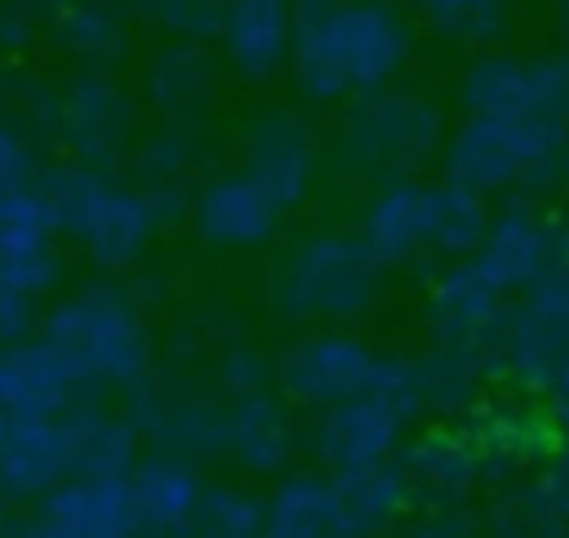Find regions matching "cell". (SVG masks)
<instances>
[{"label":"cell","instance_id":"6da1fadb","mask_svg":"<svg viewBox=\"0 0 569 538\" xmlns=\"http://www.w3.org/2000/svg\"><path fill=\"white\" fill-rule=\"evenodd\" d=\"M409 58V27L382 0H325L293 18L289 76L311 102L378 93Z\"/></svg>","mask_w":569,"mask_h":538},{"label":"cell","instance_id":"7a4b0ae2","mask_svg":"<svg viewBox=\"0 0 569 538\" xmlns=\"http://www.w3.org/2000/svg\"><path fill=\"white\" fill-rule=\"evenodd\" d=\"M44 191H49L58 231L71 236L107 271L133 267L160 227L147 191L120 182L116 173L62 165L44 173Z\"/></svg>","mask_w":569,"mask_h":538},{"label":"cell","instance_id":"3957f363","mask_svg":"<svg viewBox=\"0 0 569 538\" xmlns=\"http://www.w3.org/2000/svg\"><path fill=\"white\" fill-rule=\"evenodd\" d=\"M44 342L58 347L80 382L133 387L151 365V333L138 307L107 285H89L62 298L44 316Z\"/></svg>","mask_w":569,"mask_h":538},{"label":"cell","instance_id":"277c9868","mask_svg":"<svg viewBox=\"0 0 569 538\" xmlns=\"http://www.w3.org/2000/svg\"><path fill=\"white\" fill-rule=\"evenodd\" d=\"M418 405H422V373L405 360L378 356L369 391L333 409H320V422L311 431L316 458L329 467V476H356V471L387 467Z\"/></svg>","mask_w":569,"mask_h":538},{"label":"cell","instance_id":"5b68a950","mask_svg":"<svg viewBox=\"0 0 569 538\" xmlns=\"http://www.w3.org/2000/svg\"><path fill=\"white\" fill-rule=\"evenodd\" d=\"M378 293V258L351 231H316L280 271V307L311 320H351Z\"/></svg>","mask_w":569,"mask_h":538},{"label":"cell","instance_id":"8992f818","mask_svg":"<svg viewBox=\"0 0 569 538\" xmlns=\"http://www.w3.org/2000/svg\"><path fill=\"white\" fill-rule=\"evenodd\" d=\"M53 133L71 151V165L93 173H116L133 142V98L111 71H84L58 93Z\"/></svg>","mask_w":569,"mask_h":538},{"label":"cell","instance_id":"52a82bcc","mask_svg":"<svg viewBox=\"0 0 569 538\" xmlns=\"http://www.w3.org/2000/svg\"><path fill=\"white\" fill-rule=\"evenodd\" d=\"M440 133V116L431 102L409 98V93H369L351 111L342 129V151L360 169H409L418 165Z\"/></svg>","mask_w":569,"mask_h":538},{"label":"cell","instance_id":"ba28073f","mask_svg":"<svg viewBox=\"0 0 569 538\" xmlns=\"http://www.w3.org/2000/svg\"><path fill=\"white\" fill-rule=\"evenodd\" d=\"M551 138H556L551 120H485V116H471L445 151L449 182H458L476 196L489 191V187H502L520 169L542 160L551 151Z\"/></svg>","mask_w":569,"mask_h":538},{"label":"cell","instance_id":"9c48e42d","mask_svg":"<svg viewBox=\"0 0 569 538\" xmlns=\"http://www.w3.org/2000/svg\"><path fill=\"white\" fill-rule=\"evenodd\" d=\"M378 369V356L351 338V333H311L302 338L276 369L280 387L289 400L311 405V409H333L342 400H356L369 391Z\"/></svg>","mask_w":569,"mask_h":538},{"label":"cell","instance_id":"30bf717a","mask_svg":"<svg viewBox=\"0 0 569 538\" xmlns=\"http://www.w3.org/2000/svg\"><path fill=\"white\" fill-rule=\"evenodd\" d=\"M18 538H138L129 480L71 476L40 498Z\"/></svg>","mask_w":569,"mask_h":538},{"label":"cell","instance_id":"8fae6325","mask_svg":"<svg viewBox=\"0 0 569 538\" xmlns=\"http://www.w3.org/2000/svg\"><path fill=\"white\" fill-rule=\"evenodd\" d=\"M240 156H244V178L258 182L280 209H293L307 200L311 182H316V138L307 133V124L289 111H267L258 120L244 124L240 138Z\"/></svg>","mask_w":569,"mask_h":538},{"label":"cell","instance_id":"7c38bea8","mask_svg":"<svg viewBox=\"0 0 569 538\" xmlns=\"http://www.w3.org/2000/svg\"><path fill=\"white\" fill-rule=\"evenodd\" d=\"M462 98L485 120H551L565 107V76L547 62L480 58L462 80Z\"/></svg>","mask_w":569,"mask_h":538},{"label":"cell","instance_id":"4fadbf2b","mask_svg":"<svg viewBox=\"0 0 569 538\" xmlns=\"http://www.w3.org/2000/svg\"><path fill=\"white\" fill-rule=\"evenodd\" d=\"M53 236L58 222L44 187L18 200L9 213H0V289L40 302L62 276V253Z\"/></svg>","mask_w":569,"mask_h":538},{"label":"cell","instance_id":"5bb4252c","mask_svg":"<svg viewBox=\"0 0 569 538\" xmlns=\"http://www.w3.org/2000/svg\"><path fill=\"white\" fill-rule=\"evenodd\" d=\"M280 205L249 182L240 169L236 173H218L209 178L196 196H191V222L200 231V240L222 245V249H253L267 245L280 227Z\"/></svg>","mask_w":569,"mask_h":538},{"label":"cell","instance_id":"9a60e30c","mask_svg":"<svg viewBox=\"0 0 569 538\" xmlns=\"http://www.w3.org/2000/svg\"><path fill=\"white\" fill-rule=\"evenodd\" d=\"M80 378L44 338L0 347V414L13 418H62L76 400Z\"/></svg>","mask_w":569,"mask_h":538},{"label":"cell","instance_id":"2e32d148","mask_svg":"<svg viewBox=\"0 0 569 538\" xmlns=\"http://www.w3.org/2000/svg\"><path fill=\"white\" fill-rule=\"evenodd\" d=\"M293 18H298L293 0H231L218 31L231 71L249 84H262L289 71Z\"/></svg>","mask_w":569,"mask_h":538},{"label":"cell","instance_id":"e0dca14e","mask_svg":"<svg viewBox=\"0 0 569 538\" xmlns=\"http://www.w3.org/2000/svg\"><path fill=\"white\" fill-rule=\"evenodd\" d=\"M71 480V445L62 418H4L0 436V494L40 502Z\"/></svg>","mask_w":569,"mask_h":538},{"label":"cell","instance_id":"ac0fdd59","mask_svg":"<svg viewBox=\"0 0 569 538\" xmlns=\"http://www.w3.org/2000/svg\"><path fill=\"white\" fill-rule=\"evenodd\" d=\"M142 93L160 120L196 124L218 98V58L196 40L160 44L142 67Z\"/></svg>","mask_w":569,"mask_h":538},{"label":"cell","instance_id":"d6986e66","mask_svg":"<svg viewBox=\"0 0 569 538\" xmlns=\"http://www.w3.org/2000/svg\"><path fill=\"white\" fill-rule=\"evenodd\" d=\"M129 498H133V516H138V534H187L196 525L200 498H204V480L187 458L173 454H156V458H138V467L129 471Z\"/></svg>","mask_w":569,"mask_h":538},{"label":"cell","instance_id":"ffe728a7","mask_svg":"<svg viewBox=\"0 0 569 538\" xmlns=\"http://www.w3.org/2000/svg\"><path fill=\"white\" fill-rule=\"evenodd\" d=\"M267 534L271 538H347V534H365V525L356 520L338 476L302 471L271 494Z\"/></svg>","mask_w":569,"mask_h":538},{"label":"cell","instance_id":"44dd1931","mask_svg":"<svg viewBox=\"0 0 569 538\" xmlns=\"http://www.w3.org/2000/svg\"><path fill=\"white\" fill-rule=\"evenodd\" d=\"M49 36L53 44L84 62L89 71H111L129 58V13L116 0H58L49 9Z\"/></svg>","mask_w":569,"mask_h":538},{"label":"cell","instance_id":"7402d4cb","mask_svg":"<svg viewBox=\"0 0 569 538\" xmlns=\"http://www.w3.org/2000/svg\"><path fill=\"white\" fill-rule=\"evenodd\" d=\"M222 449L249 471H280L293 454V418L271 391L240 396L222 418Z\"/></svg>","mask_w":569,"mask_h":538},{"label":"cell","instance_id":"603a6c76","mask_svg":"<svg viewBox=\"0 0 569 538\" xmlns=\"http://www.w3.org/2000/svg\"><path fill=\"white\" fill-rule=\"evenodd\" d=\"M67 445H71V476H102V480H129L138 467V427L120 414L102 409H67Z\"/></svg>","mask_w":569,"mask_h":538},{"label":"cell","instance_id":"cb8c5ba5","mask_svg":"<svg viewBox=\"0 0 569 538\" xmlns=\"http://www.w3.org/2000/svg\"><path fill=\"white\" fill-rule=\"evenodd\" d=\"M360 240L378 258V267L405 262L413 249H422L427 245V187L387 182L365 209Z\"/></svg>","mask_w":569,"mask_h":538},{"label":"cell","instance_id":"d4e9b609","mask_svg":"<svg viewBox=\"0 0 569 538\" xmlns=\"http://www.w3.org/2000/svg\"><path fill=\"white\" fill-rule=\"evenodd\" d=\"M547 253H551V249H547L542 227H538L529 213H507L502 222H493V227L485 231V240H480L471 267H476L498 293H507V289H520V285L538 280L542 267H547Z\"/></svg>","mask_w":569,"mask_h":538},{"label":"cell","instance_id":"484cf974","mask_svg":"<svg viewBox=\"0 0 569 538\" xmlns=\"http://www.w3.org/2000/svg\"><path fill=\"white\" fill-rule=\"evenodd\" d=\"M511 351L520 365H538L547 373L569 356V276L542 280L529 293L511 329Z\"/></svg>","mask_w":569,"mask_h":538},{"label":"cell","instance_id":"4316f807","mask_svg":"<svg viewBox=\"0 0 569 538\" xmlns=\"http://www.w3.org/2000/svg\"><path fill=\"white\" fill-rule=\"evenodd\" d=\"M498 307H502V293L471 262L445 271L440 285H436V293H431L436 325L449 338H476V333H485L498 320Z\"/></svg>","mask_w":569,"mask_h":538},{"label":"cell","instance_id":"83f0119b","mask_svg":"<svg viewBox=\"0 0 569 538\" xmlns=\"http://www.w3.org/2000/svg\"><path fill=\"white\" fill-rule=\"evenodd\" d=\"M489 231L485 218V200L458 182H440L427 187V245L440 253H467L480 249Z\"/></svg>","mask_w":569,"mask_h":538},{"label":"cell","instance_id":"f1b7e54d","mask_svg":"<svg viewBox=\"0 0 569 538\" xmlns=\"http://www.w3.org/2000/svg\"><path fill=\"white\" fill-rule=\"evenodd\" d=\"M191 529H196L191 538H262L267 534V507L244 489L218 485V489H204Z\"/></svg>","mask_w":569,"mask_h":538},{"label":"cell","instance_id":"f546056e","mask_svg":"<svg viewBox=\"0 0 569 538\" xmlns=\"http://www.w3.org/2000/svg\"><path fill=\"white\" fill-rule=\"evenodd\" d=\"M227 4L231 0H129V9L156 22L160 31H169L173 40H196V44L222 31Z\"/></svg>","mask_w":569,"mask_h":538},{"label":"cell","instance_id":"4dcf8cb0","mask_svg":"<svg viewBox=\"0 0 569 538\" xmlns=\"http://www.w3.org/2000/svg\"><path fill=\"white\" fill-rule=\"evenodd\" d=\"M191 151H196L191 124L160 120L138 138V173L147 178V187H178V178L191 165Z\"/></svg>","mask_w":569,"mask_h":538},{"label":"cell","instance_id":"1f68e13d","mask_svg":"<svg viewBox=\"0 0 569 538\" xmlns=\"http://www.w3.org/2000/svg\"><path fill=\"white\" fill-rule=\"evenodd\" d=\"M418 9L453 40H493L507 27V0H418Z\"/></svg>","mask_w":569,"mask_h":538},{"label":"cell","instance_id":"d6a6232c","mask_svg":"<svg viewBox=\"0 0 569 538\" xmlns=\"http://www.w3.org/2000/svg\"><path fill=\"white\" fill-rule=\"evenodd\" d=\"M40 187H44V169L31 142L22 138V129L0 120V213H9L18 200H27Z\"/></svg>","mask_w":569,"mask_h":538},{"label":"cell","instance_id":"836d02e7","mask_svg":"<svg viewBox=\"0 0 569 538\" xmlns=\"http://www.w3.org/2000/svg\"><path fill=\"white\" fill-rule=\"evenodd\" d=\"M547 387H551V405H556V414L569 422V356L547 373Z\"/></svg>","mask_w":569,"mask_h":538},{"label":"cell","instance_id":"e575fe53","mask_svg":"<svg viewBox=\"0 0 569 538\" xmlns=\"http://www.w3.org/2000/svg\"><path fill=\"white\" fill-rule=\"evenodd\" d=\"M551 498H556L560 511H569V458L560 462V471H556V480H551Z\"/></svg>","mask_w":569,"mask_h":538},{"label":"cell","instance_id":"d590c367","mask_svg":"<svg viewBox=\"0 0 569 538\" xmlns=\"http://www.w3.org/2000/svg\"><path fill=\"white\" fill-rule=\"evenodd\" d=\"M4 525H9V511H4V494H0V538H4Z\"/></svg>","mask_w":569,"mask_h":538},{"label":"cell","instance_id":"8d00e7d4","mask_svg":"<svg viewBox=\"0 0 569 538\" xmlns=\"http://www.w3.org/2000/svg\"><path fill=\"white\" fill-rule=\"evenodd\" d=\"M347 538H369V534H347Z\"/></svg>","mask_w":569,"mask_h":538},{"label":"cell","instance_id":"74e56055","mask_svg":"<svg viewBox=\"0 0 569 538\" xmlns=\"http://www.w3.org/2000/svg\"><path fill=\"white\" fill-rule=\"evenodd\" d=\"M302 4H325V0H302Z\"/></svg>","mask_w":569,"mask_h":538},{"label":"cell","instance_id":"f35d334b","mask_svg":"<svg viewBox=\"0 0 569 538\" xmlns=\"http://www.w3.org/2000/svg\"><path fill=\"white\" fill-rule=\"evenodd\" d=\"M262 538H271V534H262Z\"/></svg>","mask_w":569,"mask_h":538}]
</instances>
